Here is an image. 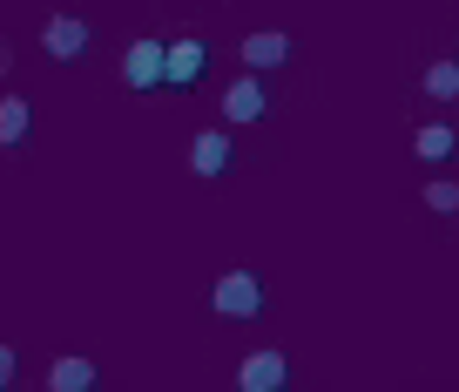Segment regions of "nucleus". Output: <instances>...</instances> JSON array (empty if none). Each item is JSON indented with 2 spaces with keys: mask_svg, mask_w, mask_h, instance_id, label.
<instances>
[{
  "mask_svg": "<svg viewBox=\"0 0 459 392\" xmlns=\"http://www.w3.org/2000/svg\"><path fill=\"white\" fill-rule=\"evenodd\" d=\"M453 61H459V55H453Z\"/></svg>",
  "mask_w": 459,
  "mask_h": 392,
  "instance_id": "obj_16",
  "label": "nucleus"
},
{
  "mask_svg": "<svg viewBox=\"0 0 459 392\" xmlns=\"http://www.w3.org/2000/svg\"><path fill=\"white\" fill-rule=\"evenodd\" d=\"M284 352H250L244 365H237V386L244 392H284Z\"/></svg>",
  "mask_w": 459,
  "mask_h": 392,
  "instance_id": "obj_3",
  "label": "nucleus"
},
{
  "mask_svg": "<svg viewBox=\"0 0 459 392\" xmlns=\"http://www.w3.org/2000/svg\"><path fill=\"white\" fill-rule=\"evenodd\" d=\"M284 61H290V34H250V41H244V68L250 74H264V68H284Z\"/></svg>",
  "mask_w": 459,
  "mask_h": 392,
  "instance_id": "obj_5",
  "label": "nucleus"
},
{
  "mask_svg": "<svg viewBox=\"0 0 459 392\" xmlns=\"http://www.w3.org/2000/svg\"><path fill=\"white\" fill-rule=\"evenodd\" d=\"M41 41H48V55H55V61H74V55L88 48V21H74V14H55V21H48V34H41Z\"/></svg>",
  "mask_w": 459,
  "mask_h": 392,
  "instance_id": "obj_4",
  "label": "nucleus"
},
{
  "mask_svg": "<svg viewBox=\"0 0 459 392\" xmlns=\"http://www.w3.org/2000/svg\"><path fill=\"white\" fill-rule=\"evenodd\" d=\"M426 95L432 102H459V61H432L426 68Z\"/></svg>",
  "mask_w": 459,
  "mask_h": 392,
  "instance_id": "obj_11",
  "label": "nucleus"
},
{
  "mask_svg": "<svg viewBox=\"0 0 459 392\" xmlns=\"http://www.w3.org/2000/svg\"><path fill=\"white\" fill-rule=\"evenodd\" d=\"M14 386V345H0V392Z\"/></svg>",
  "mask_w": 459,
  "mask_h": 392,
  "instance_id": "obj_14",
  "label": "nucleus"
},
{
  "mask_svg": "<svg viewBox=\"0 0 459 392\" xmlns=\"http://www.w3.org/2000/svg\"><path fill=\"white\" fill-rule=\"evenodd\" d=\"M264 109H271V102H264L257 74H244V82H230V88H223V116H230V122H257Z\"/></svg>",
  "mask_w": 459,
  "mask_h": 392,
  "instance_id": "obj_7",
  "label": "nucleus"
},
{
  "mask_svg": "<svg viewBox=\"0 0 459 392\" xmlns=\"http://www.w3.org/2000/svg\"><path fill=\"white\" fill-rule=\"evenodd\" d=\"M48 386H55V392H88V386H95V359H55Z\"/></svg>",
  "mask_w": 459,
  "mask_h": 392,
  "instance_id": "obj_9",
  "label": "nucleus"
},
{
  "mask_svg": "<svg viewBox=\"0 0 459 392\" xmlns=\"http://www.w3.org/2000/svg\"><path fill=\"white\" fill-rule=\"evenodd\" d=\"M419 156H426V162H446V156H453V149H459V135L453 129H446V122H426V129H419Z\"/></svg>",
  "mask_w": 459,
  "mask_h": 392,
  "instance_id": "obj_10",
  "label": "nucleus"
},
{
  "mask_svg": "<svg viewBox=\"0 0 459 392\" xmlns=\"http://www.w3.org/2000/svg\"><path fill=\"white\" fill-rule=\"evenodd\" d=\"M210 305H216V318H257V311H264L257 271H223V277H216V291H210Z\"/></svg>",
  "mask_w": 459,
  "mask_h": 392,
  "instance_id": "obj_1",
  "label": "nucleus"
},
{
  "mask_svg": "<svg viewBox=\"0 0 459 392\" xmlns=\"http://www.w3.org/2000/svg\"><path fill=\"white\" fill-rule=\"evenodd\" d=\"M7 68H14V55H7V41H0V74H7Z\"/></svg>",
  "mask_w": 459,
  "mask_h": 392,
  "instance_id": "obj_15",
  "label": "nucleus"
},
{
  "mask_svg": "<svg viewBox=\"0 0 459 392\" xmlns=\"http://www.w3.org/2000/svg\"><path fill=\"white\" fill-rule=\"evenodd\" d=\"M203 61H210V48H203L196 34H189V41H176V48H169V82H176V88H189V82L203 74Z\"/></svg>",
  "mask_w": 459,
  "mask_h": 392,
  "instance_id": "obj_8",
  "label": "nucleus"
},
{
  "mask_svg": "<svg viewBox=\"0 0 459 392\" xmlns=\"http://www.w3.org/2000/svg\"><path fill=\"white\" fill-rule=\"evenodd\" d=\"M34 129V109L28 102H0V143H21Z\"/></svg>",
  "mask_w": 459,
  "mask_h": 392,
  "instance_id": "obj_12",
  "label": "nucleus"
},
{
  "mask_svg": "<svg viewBox=\"0 0 459 392\" xmlns=\"http://www.w3.org/2000/svg\"><path fill=\"white\" fill-rule=\"evenodd\" d=\"M426 204L439 210V217H453L459 210V183H426Z\"/></svg>",
  "mask_w": 459,
  "mask_h": 392,
  "instance_id": "obj_13",
  "label": "nucleus"
},
{
  "mask_svg": "<svg viewBox=\"0 0 459 392\" xmlns=\"http://www.w3.org/2000/svg\"><path fill=\"white\" fill-rule=\"evenodd\" d=\"M189 170H196V176H223L230 170V135L223 129H203L196 143H189Z\"/></svg>",
  "mask_w": 459,
  "mask_h": 392,
  "instance_id": "obj_6",
  "label": "nucleus"
},
{
  "mask_svg": "<svg viewBox=\"0 0 459 392\" xmlns=\"http://www.w3.org/2000/svg\"><path fill=\"white\" fill-rule=\"evenodd\" d=\"M122 82L129 88H162L169 82V48L162 41H135L129 55H122Z\"/></svg>",
  "mask_w": 459,
  "mask_h": 392,
  "instance_id": "obj_2",
  "label": "nucleus"
}]
</instances>
